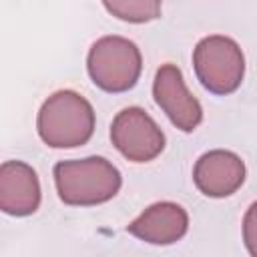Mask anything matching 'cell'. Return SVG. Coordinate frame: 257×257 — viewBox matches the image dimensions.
Segmentation results:
<instances>
[{"instance_id": "obj_8", "label": "cell", "mask_w": 257, "mask_h": 257, "mask_svg": "<svg viewBox=\"0 0 257 257\" xmlns=\"http://www.w3.org/2000/svg\"><path fill=\"white\" fill-rule=\"evenodd\" d=\"M42 199L36 171L22 161H4L0 167V209L12 217L38 211Z\"/></svg>"}, {"instance_id": "obj_5", "label": "cell", "mask_w": 257, "mask_h": 257, "mask_svg": "<svg viewBox=\"0 0 257 257\" xmlns=\"http://www.w3.org/2000/svg\"><path fill=\"white\" fill-rule=\"evenodd\" d=\"M110 141L131 163H149L165 149V133L141 106H126L112 118Z\"/></svg>"}, {"instance_id": "obj_11", "label": "cell", "mask_w": 257, "mask_h": 257, "mask_svg": "<svg viewBox=\"0 0 257 257\" xmlns=\"http://www.w3.org/2000/svg\"><path fill=\"white\" fill-rule=\"evenodd\" d=\"M243 243L249 255L257 257V201L249 205L243 217Z\"/></svg>"}, {"instance_id": "obj_4", "label": "cell", "mask_w": 257, "mask_h": 257, "mask_svg": "<svg viewBox=\"0 0 257 257\" xmlns=\"http://www.w3.org/2000/svg\"><path fill=\"white\" fill-rule=\"evenodd\" d=\"M193 68L201 86L213 94L235 92L245 76V56L241 46L223 34H211L197 42Z\"/></svg>"}, {"instance_id": "obj_7", "label": "cell", "mask_w": 257, "mask_h": 257, "mask_svg": "<svg viewBox=\"0 0 257 257\" xmlns=\"http://www.w3.org/2000/svg\"><path fill=\"white\" fill-rule=\"evenodd\" d=\"M245 163L239 155L225 149H215L203 153L193 167L195 187L211 199L231 197L245 183Z\"/></svg>"}, {"instance_id": "obj_9", "label": "cell", "mask_w": 257, "mask_h": 257, "mask_svg": "<svg viewBox=\"0 0 257 257\" xmlns=\"http://www.w3.org/2000/svg\"><path fill=\"white\" fill-rule=\"evenodd\" d=\"M189 229L187 211L173 201H159L147 207L135 221L126 225V231L151 245H173L185 237Z\"/></svg>"}, {"instance_id": "obj_1", "label": "cell", "mask_w": 257, "mask_h": 257, "mask_svg": "<svg viewBox=\"0 0 257 257\" xmlns=\"http://www.w3.org/2000/svg\"><path fill=\"white\" fill-rule=\"evenodd\" d=\"M58 199L70 207L102 205L116 197L122 185L120 171L104 157L58 161L52 169Z\"/></svg>"}, {"instance_id": "obj_2", "label": "cell", "mask_w": 257, "mask_h": 257, "mask_svg": "<svg viewBox=\"0 0 257 257\" xmlns=\"http://www.w3.org/2000/svg\"><path fill=\"white\" fill-rule=\"evenodd\" d=\"M36 131L52 149H74L90 141L94 133V108L76 90H56L40 106Z\"/></svg>"}, {"instance_id": "obj_3", "label": "cell", "mask_w": 257, "mask_h": 257, "mask_svg": "<svg viewBox=\"0 0 257 257\" xmlns=\"http://www.w3.org/2000/svg\"><path fill=\"white\" fill-rule=\"evenodd\" d=\"M86 70L94 86L104 92L131 90L143 70L139 46L124 36H102L92 42L86 56Z\"/></svg>"}, {"instance_id": "obj_6", "label": "cell", "mask_w": 257, "mask_h": 257, "mask_svg": "<svg viewBox=\"0 0 257 257\" xmlns=\"http://www.w3.org/2000/svg\"><path fill=\"white\" fill-rule=\"evenodd\" d=\"M153 98L169 120L183 133H193L203 120V106L187 88L177 64H161L153 80Z\"/></svg>"}, {"instance_id": "obj_10", "label": "cell", "mask_w": 257, "mask_h": 257, "mask_svg": "<svg viewBox=\"0 0 257 257\" xmlns=\"http://www.w3.org/2000/svg\"><path fill=\"white\" fill-rule=\"evenodd\" d=\"M108 14L131 24H145L161 18L163 0H102Z\"/></svg>"}]
</instances>
